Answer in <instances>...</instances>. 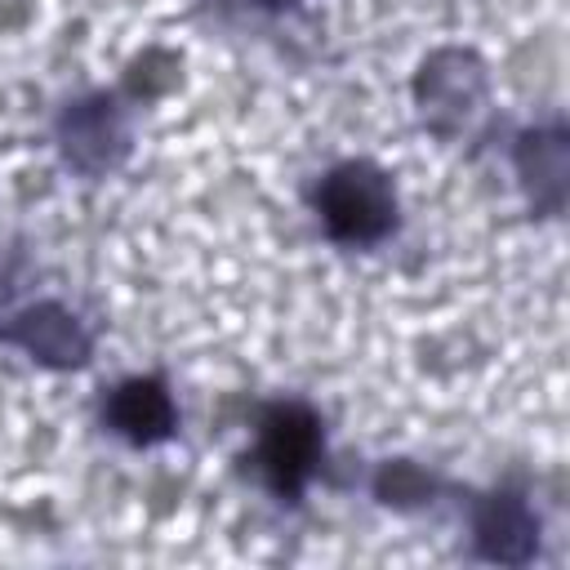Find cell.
<instances>
[{
	"instance_id": "6",
	"label": "cell",
	"mask_w": 570,
	"mask_h": 570,
	"mask_svg": "<svg viewBox=\"0 0 570 570\" xmlns=\"http://www.w3.org/2000/svg\"><path fill=\"white\" fill-rule=\"evenodd\" d=\"M107 423L138 445L165 441L174 432V401L156 379H129L107 401Z\"/></svg>"
},
{
	"instance_id": "7",
	"label": "cell",
	"mask_w": 570,
	"mask_h": 570,
	"mask_svg": "<svg viewBox=\"0 0 570 570\" xmlns=\"http://www.w3.org/2000/svg\"><path fill=\"white\" fill-rule=\"evenodd\" d=\"M517 169L525 174L530 191L539 205L548 209H561V196H566V134L561 129H539V134H525L521 147H517Z\"/></svg>"
},
{
	"instance_id": "2",
	"label": "cell",
	"mask_w": 570,
	"mask_h": 570,
	"mask_svg": "<svg viewBox=\"0 0 570 570\" xmlns=\"http://www.w3.org/2000/svg\"><path fill=\"white\" fill-rule=\"evenodd\" d=\"M321 454V423L312 410L303 405H276L263 419V441H258V459H263V476L276 494L294 499L303 490V481L312 476Z\"/></svg>"
},
{
	"instance_id": "3",
	"label": "cell",
	"mask_w": 570,
	"mask_h": 570,
	"mask_svg": "<svg viewBox=\"0 0 570 570\" xmlns=\"http://www.w3.org/2000/svg\"><path fill=\"white\" fill-rule=\"evenodd\" d=\"M13 347H22L27 356L45 361V365H80L89 356V334L80 330V321L58 307V303H36L27 312H18L4 330H0Z\"/></svg>"
},
{
	"instance_id": "4",
	"label": "cell",
	"mask_w": 570,
	"mask_h": 570,
	"mask_svg": "<svg viewBox=\"0 0 570 570\" xmlns=\"http://www.w3.org/2000/svg\"><path fill=\"white\" fill-rule=\"evenodd\" d=\"M481 89H485V76H481V62L472 53L445 49V53L423 62L419 102H423V116H432V125H445V116L463 120L468 111H476Z\"/></svg>"
},
{
	"instance_id": "5",
	"label": "cell",
	"mask_w": 570,
	"mask_h": 570,
	"mask_svg": "<svg viewBox=\"0 0 570 570\" xmlns=\"http://www.w3.org/2000/svg\"><path fill=\"white\" fill-rule=\"evenodd\" d=\"M534 543H539V521L517 494H494V499L481 503V512H476V548L490 561L521 566V561L534 557Z\"/></svg>"
},
{
	"instance_id": "8",
	"label": "cell",
	"mask_w": 570,
	"mask_h": 570,
	"mask_svg": "<svg viewBox=\"0 0 570 570\" xmlns=\"http://www.w3.org/2000/svg\"><path fill=\"white\" fill-rule=\"evenodd\" d=\"M374 490H379L383 503H419V499H428L432 481H428L414 463H387V468L379 472Z\"/></svg>"
},
{
	"instance_id": "9",
	"label": "cell",
	"mask_w": 570,
	"mask_h": 570,
	"mask_svg": "<svg viewBox=\"0 0 570 570\" xmlns=\"http://www.w3.org/2000/svg\"><path fill=\"white\" fill-rule=\"evenodd\" d=\"M263 4H285V0H263Z\"/></svg>"
},
{
	"instance_id": "1",
	"label": "cell",
	"mask_w": 570,
	"mask_h": 570,
	"mask_svg": "<svg viewBox=\"0 0 570 570\" xmlns=\"http://www.w3.org/2000/svg\"><path fill=\"white\" fill-rule=\"evenodd\" d=\"M316 209H321V223L330 227V236L347 240V245H370V240L387 236L396 223L392 183L383 178V169H374L365 160H347V165L330 169L321 178Z\"/></svg>"
}]
</instances>
